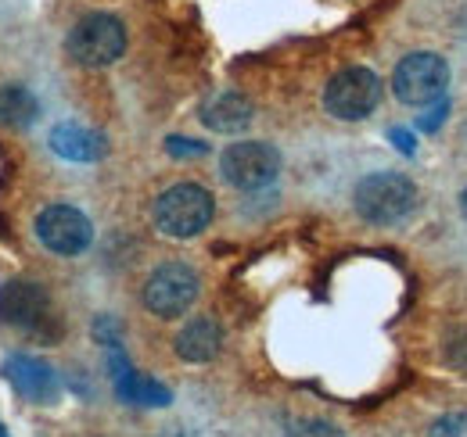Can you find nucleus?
Returning <instances> with one entry per match:
<instances>
[{"label":"nucleus","mask_w":467,"mask_h":437,"mask_svg":"<svg viewBox=\"0 0 467 437\" xmlns=\"http://www.w3.org/2000/svg\"><path fill=\"white\" fill-rule=\"evenodd\" d=\"M36 237L55 255H79V251L90 248L94 226L72 205H51V208H44L36 216Z\"/></svg>","instance_id":"9"},{"label":"nucleus","mask_w":467,"mask_h":437,"mask_svg":"<svg viewBox=\"0 0 467 437\" xmlns=\"http://www.w3.org/2000/svg\"><path fill=\"white\" fill-rule=\"evenodd\" d=\"M202 122L213 133H241L252 122V105H248V97L223 90V94H216L213 101L202 105Z\"/></svg>","instance_id":"12"},{"label":"nucleus","mask_w":467,"mask_h":437,"mask_svg":"<svg viewBox=\"0 0 467 437\" xmlns=\"http://www.w3.org/2000/svg\"><path fill=\"white\" fill-rule=\"evenodd\" d=\"M288 437H342V431L327 420H302L288 431Z\"/></svg>","instance_id":"15"},{"label":"nucleus","mask_w":467,"mask_h":437,"mask_svg":"<svg viewBox=\"0 0 467 437\" xmlns=\"http://www.w3.org/2000/svg\"><path fill=\"white\" fill-rule=\"evenodd\" d=\"M220 344H223V330L216 327L213 320H205V316L191 320L176 333V355L183 362H209V359H216Z\"/></svg>","instance_id":"13"},{"label":"nucleus","mask_w":467,"mask_h":437,"mask_svg":"<svg viewBox=\"0 0 467 437\" xmlns=\"http://www.w3.org/2000/svg\"><path fill=\"white\" fill-rule=\"evenodd\" d=\"M0 437H7V434H4V427H0Z\"/></svg>","instance_id":"22"},{"label":"nucleus","mask_w":467,"mask_h":437,"mask_svg":"<svg viewBox=\"0 0 467 437\" xmlns=\"http://www.w3.org/2000/svg\"><path fill=\"white\" fill-rule=\"evenodd\" d=\"M446 86H450V65H446V57L431 55V51L407 55L396 65V76H392L396 97L413 108H428V105L442 101Z\"/></svg>","instance_id":"4"},{"label":"nucleus","mask_w":467,"mask_h":437,"mask_svg":"<svg viewBox=\"0 0 467 437\" xmlns=\"http://www.w3.org/2000/svg\"><path fill=\"white\" fill-rule=\"evenodd\" d=\"M4 377L11 381V387H15L26 401H36V405H51L61 394L58 373H55L47 362L33 359V355H11V359L4 362Z\"/></svg>","instance_id":"10"},{"label":"nucleus","mask_w":467,"mask_h":437,"mask_svg":"<svg viewBox=\"0 0 467 437\" xmlns=\"http://www.w3.org/2000/svg\"><path fill=\"white\" fill-rule=\"evenodd\" d=\"M446 115H450V101L442 97V101H435V105H428V111L417 118V129L420 133H435L442 122H446Z\"/></svg>","instance_id":"17"},{"label":"nucleus","mask_w":467,"mask_h":437,"mask_svg":"<svg viewBox=\"0 0 467 437\" xmlns=\"http://www.w3.org/2000/svg\"><path fill=\"white\" fill-rule=\"evenodd\" d=\"M51 151L68 162H98V158H105V137L87 126L61 122L51 129Z\"/></svg>","instance_id":"11"},{"label":"nucleus","mask_w":467,"mask_h":437,"mask_svg":"<svg viewBox=\"0 0 467 437\" xmlns=\"http://www.w3.org/2000/svg\"><path fill=\"white\" fill-rule=\"evenodd\" d=\"M40 115V101L33 97V90L11 83V86H0V126H11V129H26L33 126Z\"/></svg>","instance_id":"14"},{"label":"nucleus","mask_w":467,"mask_h":437,"mask_svg":"<svg viewBox=\"0 0 467 437\" xmlns=\"http://www.w3.org/2000/svg\"><path fill=\"white\" fill-rule=\"evenodd\" d=\"M68 55L76 57L79 65L87 68H105L122 57L126 51V25L119 22L116 15H105V11H94V15H83L72 29H68V40H65Z\"/></svg>","instance_id":"3"},{"label":"nucleus","mask_w":467,"mask_h":437,"mask_svg":"<svg viewBox=\"0 0 467 437\" xmlns=\"http://www.w3.org/2000/svg\"><path fill=\"white\" fill-rule=\"evenodd\" d=\"M389 137H392V144H396L403 155H413V137H410L407 129H392Z\"/></svg>","instance_id":"20"},{"label":"nucleus","mask_w":467,"mask_h":437,"mask_svg":"<svg viewBox=\"0 0 467 437\" xmlns=\"http://www.w3.org/2000/svg\"><path fill=\"white\" fill-rule=\"evenodd\" d=\"M378 101H381V79L370 68H346L324 90V108L342 122L367 118L378 108Z\"/></svg>","instance_id":"7"},{"label":"nucleus","mask_w":467,"mask_h":437,"mask_svg":"<svg viewBox=\"0 0 467 437\" xmlns=\"http://www.w3.org/2000/svg\"><path fill=\"white\" fill-rule=\"evenodd\" d=\"M461 212H464V218H467V190L461 194Z\"/></svg>","instance_id":"21"},{"label":"nucleus","mask_w":467,"mask_h":437,"mask_svg":"<svg viewBox=\"0 0 467 437\" xmlns=\"http://www.w3.org/2000/svg\"><path fill=\"white\" fill-rule=\"evenodd\" d=\"M428 437H467V412H450V416H442V420L431 427Z\"/></svg>","instance_id":"16"},{"label":"nucleus","mask_w":467,"mask_h":437,"mask_svg":"<svg viewBox=\"0 0 467 437\" xmlns=\"http://www.w3.org/2000/svg\"><path fill=\"white\" fill-rule=\"evenodd\" d=\"M198 273L183 262H166L144 283V305L159 320H176L198 301Z\"/></svg>","instance_id":"5"},{"label":"nucleus","mask_w":467,"mask_h":437,"mask_svg":"<svg viewBox=\"0 0 467 437\" xmlns=\"http://www.w3.org/2000/svg\"><path fill=\"white\" fill-rule=\"evenodd\" d=\"M220 172L237 190H263L277 179L281 155L263 140H241L220 155Z\"/></svg>","instance_id":"6"},{"label":"nucleus","mask_w":467,"mask_h":437,"mask_svg":"<svg viewBox=\"0 0 467 437\" xmlns=\"http://www.w3.org/2000/svg\"><path fill=\"white\" fill-rule=\"evenodd\" d=\"M450 359H453L457 366H467V333H457V337L450 340Z\"/></svg>","instance_id":"19"},{"label":"nucleus","mask_w":467,"mask_h":437,"mask_svg":"<svg viewBox=\"0 0 467 437\" xmlns=\"http://www.w3.org/2000/svg\"><path fill=\"white\" fill-rule=\"evenodd\" d=\"M55 320L51 309V294L40 283L29 279H7L0 287V323L26 333H44L47 323Z\"/></svg>","instance_id":"8"},{"label":"nucleus","mask_w":467,"mask_h":437,"mask_svg":"<svg viewBox=\"0 0 467 437\" xmlns=\"http://www.w3.org/2000/svg\"><path fill=\"white\" fill-rule=\"evenodd\" d=\"M352 201L370 226H396L417 208V187L400 172H374L356 183Z\"/></svg>","instance_id":"1"},{"label":"nucleus","mask_w":467,"mask_h":437,"mask_svg":"<svg viewBox=\"0 0 467 437\" xmlns=\"http://www.w3.org/2000/svg\"><path fill=\"white\" fill-rule=\"evenodd\" d=\"M213 194L198 183H176L170 187L159 201H155V226L176 237V240H187V237H198L209 222H213Z\"/></svg>","instance_id":"2"},{"label":"nucleus","mask_w":467,"mask_h":437,"mask_svg":"<svg viewBox=\"0 0 467 437\" xmlns=\"http://www.w3.org/2000/svg\"><path fill=\"white\" fill-rule=\"evenodd\" d=\"M166 151L176 155V158H198V155H205L209 147H205V144H198V140H180V137H170V140H166Z\"/></svg>","instance_id":"18"}]
</instances>
